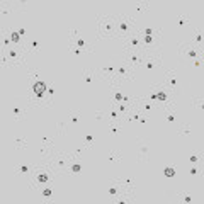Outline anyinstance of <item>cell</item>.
Here are the masks:
<instances>
[{
    "instance_id": "6da1fadb",
    "label": "cell",
    "mask_w": 204,
    "mask_h": 204,
    "mask_svg": "<svg viewBox=\"0 0 204 204\" xmlns=\"http://www.w3.org/2000/svg\"><path fill=\"white\" fill-rule=\"evenodd\" d=\"M44 92V85L43 83H36V94H43Z\"/></svg>"
}]
</instances>
